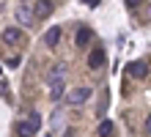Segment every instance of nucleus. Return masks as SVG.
Segmentation results:
<instances>
[{"label": "nucleus", "mask_w": 151, "mask_h": 137, "mask_svg": "<svg viewBox=\"0 0 151 137\" xmlns=\"http://www.w3.org/2000/svg\"><path fill=\"white\" fill-rule=\"evenodd\" d=\"M63 80H66V66L60 63V66H52L50 74H47V85H50V99L52 102H58L60 96H63Z\"/></svg>", "instance_id": "nucleus-1"}, {"label": "nucleus", "mask_w": 151, "mask_h": 137, "mask_svg": "<svg viewBox=\"0 0 151 137\" xmlns=\"http://www.w3.org/2000/svg\"><path fill=\"white\" fill-rule=\"evenodd\" d=\"M14 19L19 22L22 27H36V16H33V6L28 3H19L14 8Z\"/></svg>", "instance_id": "nucleus-2"}, {"label": "nucleus", "mask_w": 151, "mask_h": 137, "mask_svg": "<svg viewBox=\"0 0 151 137\" xmlns=\"http://www.w3.org/2000/svg\"><path fill=\"white\" fill-rule=\"evenodd\" d=\"M88 99H91V88H74V90L66 93V104L69 107H80V104H85Z\"/></svg>", "instance_id": "nucleus-3"}, {"label": "nucleus", "mask_w": 151, "mask_h": 137, "mask_svg": "<svg viewBox=\"0 0 151 137\" xmlns=\"http://www.w3.org/2000/svg\"><path fill=\"white\" fill-rule=\"evenodd\" d=\"M52 8H55L52 0H36V3H33V16H36V22L39 19H47V16L52 14Z\"/></svg>", "instance_id": "nucleus-4"}, {"label": "nucleus", "mask_w": 151, "mask_h": 137, "mask_svg": "<svg viewBox=\"0 0 151 137\" xmlns=\"http://www.w3.org/2000/svg\"><path fill=\"white\" fill-rule=\"evenodd\" d=\"M3 41L6 44H22L25 41V33L19 30V27H6V30H3Z\"/></svg>", "instance_id": "nucleus-5"}, {"label": "nucleus", "mask_w": 151, "mask_h": 137, "mask_svg": "<svg viewBox=\"0 0 151 137\" xmlns=\"http://www.w3.org/2000/svg\"><path fill=\"white\" fill-rule=\"evenodd\" d=\"M127 71H129V77H135V80H143L146 74H148V66L143 60H135V63H129L127 66Z\"/></svg>", "instance_id": "nucleus-6"}, {"label": "nucleus", "mask_w": 151, "mask_h": 137, "mask_svg": "<svg viewBox=\"0 0 151 137\" xmlns=\"http://www.w3.org/2000/svg\"><path fill=\"white\" fill-rule=\"evenodd\" d=\"M77 47H88V44H91L93 41V30H91V27H88V25H83V27H80V30H77Z\"/></svg>", "instance_id": "nucleus-7"}, {"label": "nucleus", "mask_w": 151, "mask_h": 137, "mask_svg": "<svg viewBox=\"0 0 151 137\" xmlns=\"http://www.w3.org/2000/svg\"><path fill=\"white\" fill-rule=\"evenodd\" d=\"M14 129H17V134H19V137H36V132H39L30 121H17Z\"/></svg>", "instance_id": "nucleus-8"}, {"label": "nucleus", "mask_w": 151, "mask_h": 137, "mask_svg": "<svg viewBox=\"0 0 151 137\" xmlns=\"http://www.w3.org/2000/svg\"><path fill=\"white\" fill-rule=\"evenodd\" d=\"M60 36H63V30H60L58 25H55V27H50V30L44 33V44H47V47H58Z\"/></svg>", "instance_id": "nucleus-9"}, {"label": "nucleus", "mask_w": 151, "mask_h": 137, "mask_svg": "<svg viewBox=\"0 0 151 137\" xmlns=\"http://www.w3.org/2000/svg\"><path fill=\"white\" fill-rule=\"evenodd\" d=\"M102 63H104V49L96 47L91 55H88V66H91V69H102Z\"/></svg>", "instance_id": "nucleus-10"}, {"label": "nucleus", "mask_w": 151, "mask_h": 137, "mask_svg": "<svg viewBox=\"0 0 151 137\" xmlns=\"http://www.w3.org/2000/svg\"><path fill=\"white\" fill-rule=\"evenodd\" d=\"M113 121H107V118H104V121H99V126H96V134L99 137H113Z\"/></svg>", "instance_id": "nucleus-11"}, {"label": "nucleus", "mask_w": 151, "mask_h": 137, "mask_svg": "<svg viewBox=\"0 0 151 137\" xmlns=\"http://www.w3.org/2000/svg\"><path fill=\"white\" fill-rule=\"evenodd\" d=\"M30 123L39 129V126H41V115H39V113H30Z\"/></svg>", "instance_id": "nucleus-12"}, {"label": "nucleus", "mask_w": 151, "mask_h": 137, "mask_svg": "<svg viewBox=\"0 0 151 137\" xmlns=\"http://www.w3.org/2000/svg\"><path fill=\"white\" fill-rule=\"evenodd\" d=\"M140 3H143V0H127V8H132V11H135Z\"/></svg>", "instance_id": "nucleus-13"}, {"label": "nucleus", "mask_w": 151, "mask_h": 137, "mask_svg": "<svg viewBox=\"0 0 151 137\" xmlns=\"http://www.w3.org/2000/svg\"><path fill=\"white\" fill-rule=\"evenodd\" d=\"M19 63H22V60L17 58V55H14V58H8V66H11V69H14V66H19Z\"/></svg>", "instance_id": "nucleus-14"}, {"label": "nucleus", "mask_w": 151, "mask_h": 137, "mask_svg": "<svg viewBox=\"0 0 151 137\" xmlns=\"http://www.w3.org/2000/svg\"><path fill=\"white\" fill-rule=\"evenodd\" d=\"M83 3H85V6H91V8H96V6L102 3V0H83Z\"/></svg>", "instance_id": "nucleus-15"}, {"label": "nucleus", "mask_w": 151, "mask_h": 137, "mask_svg": "<svg viewBox=\"0 0 151 137\" xmlns=\"http://www.w3.org/2000/svg\"><path fill=\"white\" fill-rule=\"evenodd\" d=\"M146 134H151V115L146 118Z\"/></svg>", "instance_id": "nucleus-16"}, {"label": "nucleus", "mask_w": 151, "mask_h": 137, "mask_svg": "<svg viewBox=\"0 0 151 137\" xmlns=\"http://www.w3.org/2000/svg\"><path fill=\"white\" fill-rule=\"evenodd\" d=\"M146 19L151 22V3H148V8H146Z\"/></svg>", "instance_id": "nucleus-17"}, {"label": "nucleus", "mask_w": 151, "mask_h": 137, "mask_svg": "<svg viewBox=\"0 0 151 137\" xmlns=\"http://www.w3.org/2000/svg\"><path fill=\"white\" fill-rule=\"evenodd\" d=\"M47 137H50V134H47Z\"/></svg>", "instance_id": "nucleus-18"}]
</instances>
